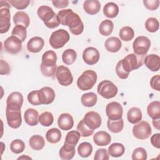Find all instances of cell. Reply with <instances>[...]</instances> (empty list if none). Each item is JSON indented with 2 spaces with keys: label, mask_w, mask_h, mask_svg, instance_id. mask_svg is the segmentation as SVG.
<instances>
[{
  "label": "cell",
  "mask_w": 160,
  "mask_h": 160,
  "mask_svg": "<svg viewBox=\"0 0 160 160\" xmlns=\"http://www.w3.org/2000/svg\"><path fill=\"white\" fill-rule=\"evenodd\" d=\"M11 5H12L14 8H16L17 9H24L25 8H26L28 5L30 3V1L29 0H9L8 1Z\"/></svg>",
  "instance_id": "c3c4849f"
},
{
  "label": "cell",
  "mask_w": 160,
  "mask_h": 160,
  "mask_svg": "<svg viewBox=\"0 0 160 160\" xmlns=\"http://www.w3.org/2000/svg\"><path fill=\"white\" fill-rule=\"evenodd\" d=\"M143 3L148 9L154 11L159 8L160 1L159 0H144Z\"/></svg>",
  "instance_id": "816d5d0a"
},
{
  "label": "cell",
  "mask_w": 160,
  "mask_h": 160,
  "mask_svg": "<svg viewBox=\"0 0 160 160\" xmlns=\"http://www.w3.org/2000/svg\"><path fill=\"white\" fill-rule=\"evenodd\" d=\"M53 121L54 117L52 114L50 112L45 111L41 113L39 116V122L43 126H50L53 123Z\"/></svg>",
  "instance_id": "ab89813d"
},
{
  "label": "cell",
  "mask_w": 160,
  "mask_h": 160,
  "mask_svg": "<svg viewBox=\"0 0 160 160\" xmlns=\"http://www.w3.org/2000/svg\"><path fill=\"white\" fill-rule=\"evenodd\" d=\"M41 90L42 91L44 96V99H45L44 104H49L52 103L54 101L56 96L55 92L53 90V89L50 87L46 86V87L42 88Z\"/></svg>",
  "instance_id": "7bdbcfd3"
},
{
  "label": "cell",
  "mask_w": 160,
  "mask_h": 160,
  "mask_svg": "<svg viewBox=\"0 0 160 160\" xmlns=\"http://www.w3.org/2000/svg\"><path fill=\"white\" fill-rule=\"evenodd\" d=\"M11 34L20 39L22 42H24L27 36L26 28L21 25H16L12 31Z\"/></svg>",
  "instance_id": "b9f144b4"
},
{
  "label": "cell",
  "mask_w": 160,
  "mask_h": 160,
  "mask_svg": "<svg viewBox=\"0 0 160 160\" xmlns=\"http://www.w3.org/2000/svg\"><path fill=\"white\" fill-rule=\"evenodd\" d=\"M104 46L108 51L116 52L121 48L122 43L119 38L116 37H110L106 40Z\"/></svg>",
  "instance_id": "d4e9b609"
},
{
  "label": "cell",
  "mask_w": 160,
  "mask_h": 160,
  "mask_svg": "<svg viewBox=\"0 0 160 160\" xmlns=\"http://www.w3.org/2000/svg\"><path fill=\"white\" fill-rule=\"evenodd\" d=\"M44 45V39L39 36H35L31 38L27 43L28 50L32 53L40 52Z\"/></svg>",
  "instance_id": "d6986e66"
},
{
  "label": "cell",
  "mask_w": 160,
  "mask_h": 160,
  "mask_svg": "<svg viewBox=\"0 0 160 160\" xmlns=\"http://www.w3.org/2000/svg\"><path fill=\"white\" fill-rule=\"evenodd\" d=\"M57 55L53 51L49 50L44 52L42 56V62L40 69L43 76L46 77H52L57 69L56 67Z\"/></svg>",
  "instance_id": "7a4b0ae2"
},
{
  "label": "cell",
  "mask_w": 160,
  "mask_h": 160,
  "mask_svg": "<svg viewBox=\"0 0 160 160\" xmlns=\"http://www.w3.org/2000/svg\"><path fill=\"white\" fill-rule=\"evenodd\" d=\"M32 159L31 158H30V157H29V156H24V155H23V156H21V157H19V158H18V159Z\"/></svg>",
  "instance_id": "91938a15"
},
{
  "label": "cell",
  "mask_w": 160,
  "mask_h": 160,
  "mask_svg": "<svg viewBox=\"0 0 160 160\" xmlns=\"http://www.w3.org/2000/svg\"><path fill=\"white\" fill-rule=\"evenodd\" d=\"M98 94L105 99H111L115 97L118 92L117 86L109 80H104L98 86Z\"/></svg>",
  "instance_id": "52a82bcc"
},
{
  "label": "cell",
  "mask_w": 160,
  "mask_h": 160,
  "mask_svg": "<svg viewBox=\"0 0 160 160\" xmlns=\"http://www.w3.org/2000/svg\"><path fill=\"white\" fill-rule=\"evenodd\" d=\"M92 152V145L88 142H81L78 147V152L82 158L89 157Z\"/></svg>",
  "instance_id": "74e56055"
},
{
  "label": "cell",
  "mask_w": 160,
  "mask_h": 160,
  "mask_svg": "<svg viewBox=\"0 0 160 160\" xmlns=\"http://www.w3.org/2000/svg\"><path fill=\"white\" fill-rule=\"evenodd\" d=\"M150 85L152 89L157 91H160V76L159 74L152 76L150 80Z\"/></svg>",
  "instance_id": "f5cc1de1"
},
{
  "label": "cell",
  "mask_w": 160,
  "mask_h": 160,
  "mask_svg": "<svg viewBox=\"0 0 160 160\" xmlns=\"http://www.w3.org/2000/svg\"><path fill=\"white\" fill-rule=\"evenodd\" d=\"M22 41L14 36L8 37L4 42L5 51L12 54H16L22 49Z\"/></svg>",
  "instance_id": "7c38bea8"
},
{
  "label": "cell",
  "mask_w": 160,
  "mask_h": 160,
  "mask_svg": "<svg viewBox=\"0 0 160 160\" xmlns=\"http://www.w3.org/2000/svg\"><path fill=\"white\" fill-rule=\"evenodd\" d=\"M142 114L141 110L137 107H132L129 109L127 113L128 121L131 124H136L142 119Z\"/></svg>",
  "instance_id": "83f0119b"
},
{
  "label": "cell",
  "mask_w": 160,
  "mask_h": 160,
  "mask_svg": "<svg viewBox=\"0 0 160 160\" xmlns=\"http://www.w3.org/2000/svg\"><path fill=\"white\" fill-rule=\"evenodd\" d=\"M28 101L33 106L44 104L45 103L44 96L41 89L31 91L28 94Z\"/></svg>",
  "instance_id": "7402d4cb"
},
{
  "label": "cell",
  "mask_w": 160,
  "mask_h": 160,
  "mask_svg": "<svg viewBox=\"0 0 160 160\" xmlns=\"http://www.w3.org/2000/svg\"><path fill=\"white\" fill-rule=\"evenodd\" d=\"M39 113L32 108H29L24 112V118L26 123L30 126H36L39 122Z\"/></svg>",
  "instance_id": "603a6c76"
},
{
  "label": "cell",
  "mask_w": 160,
  "mask_h": 160,
  "mask_svg": "<svg viewBox=\"0 0 160 160\" xmlns=\"http://www.w3.org/2000/svg\"><path fill=\"white\" fill-rule=\"evenodd\" d=\"M144 63L151 71H158L160 68V58L155 54H151L145 57Z\"/></svg>",
  "instance_id": "ffe728a7"
},
{
  "label": "cell",
  "mask_w": 160,
  "mask_h": 160,
  "mask_svg": "<svg viewBox=\"0 0 160 160\" xmlns=\"http://www.w3.org/2000/svg\"><path fill=\"white\" fill-rule=\"evenodd\" d=\"M77 58V53L72 49H66L62 54V60L64 63L67 65L73 64Z\"/></svg>",
  "instance_id": "8d00e7d4"
},
{
  "label": "cell",
  "mask_w": 160,
  "mask_h": 160,
  "mask_svg": "<svg viewBox=\"0 0 160 160\" xmlns=\"http://www.w3.org/2000/svg\"><path fill=\"white\" fill-rule=\"evenodd\" d=\"M56 77L60 84L63 86H68L72 83L73 77L69 69L64 66L61 65L57 67L56 71Z\"/></svg>",
  "instance_id": "9c48e42d"
},
{
  "label": "cell",
  "mask_w": 160,
  "mask_h": 160,
  "mask_svg": "<svg viewBox=\"0 0 160 160\" xmlns=\"http://www.w3.org/2000/svg\"><path fill=\"white\" fill-rule=\"evenodd\" d=\"M120 39L124 41H130L134 38V32L132 28L129 26H124L119 32Z\"/></svg>",
  "instance_id": "f35d334b"
},
{
  "label": "cell",
  "mask_w": 160,
  "mask_h": 160,
  "mask_svg": "<svg viewBox=\"0 0 160 160\" xmlns=\"http://www.w3.org/2000/svg\"><path fill=\"white\" fill-rule=\"evenodd\" d=\"M37 14L48 28L54 29L59 26L57 14L51 7L48 6H40L37 11Z\"/></svg>",
  "instance_id": "3957f363"
},
{
  "label": "cell",
  "mask_w": 160,
  "mask_h": 160,
  "mask_svg": "<svg viewBox=\"0 0 160 160\" xmlns=\"http://www.w3.org/2000/svg\"><path fill=\"white\" fill-rule=\"evenodd\" d=\"M0 74L1 75H6L8 74L10 72V68L8 63L4 61L3 59H1L0 61Z\"/></svg>",
  "instance_id": "db71d44e"
},
{
  "label": "cell",
  "mask_w": 160,
  "mask_h": 160,
  "mask_svg": "<svg viewBox=\"0 0 160 160\" xmlns=\"http://www.w3.org/2000/svg\"><path fill=\"white\" fill-rule=\"evenodd\" d=\"M146 55H137L134 53L129 54L121 60L123 69L129 73L131 71L141 67Z\"/></svg>",
  "instance_id": "277c9868"
},
{
  "label": "cell",
  "mask_w": 160,
  "mask_h": 160,
  "mask_svg": "<svg viewBox=\"0 0 160 160\" xmlns=\"http://www.w3.org/2000/svg\"><path fill=\"white\" fill-rule=\"evenodd\" d=\"M98 100L97 95L94 92H87L83 94L81 98L82 104L85 107L94 106Z\"/></svg>",
  "instance_id": "d6a6232c"
},
{
  "label": "cell",
  "mask_w": 160,
  "mask_h": 160,
  "mask_svg": "<svg viewBox=\"0 0 160 160\" xmlns=\"http://www.w3.org/2000/svg\"><path fill=\"white\" fill-rule=\"evenodd\" d=\"M52 3L53 6L56 8H64L68 6L69 1L68 0H60V1H52Z\"/></svg>",
  "instance_id": "9f6ffc18"
},
{
  "label": "cell",
  "mask_w": 160,
  "mask_h": 160,
  "mask_svg": "<svg viewBox=\"0 0 160 160\" xmlns=\"http://www.w3.org/2000/svg\"><path fill=\"white\" fill-rule=\"evenodd\" d=\"M97 81V74L92 70H86L78 78L77 86L80 90L87 91L92 88Z\"/></svg>",
  "instance_id": "5b68a950"
},
{
  "label": "cell",
  "mask_w": 160,
  "mask_h": 160,
  "mask_svg": "<svg viewBox=\"0 0 160 160\" xmlns=\"http://www.w3.org/2000/svg\"><path fill=\"white\" fill-rule=\"evenodd\" d=\"M116 72L118 75V76L122 79H126L128 78L129 74L128 72H126L122 68L121 65V60L117 63L116 66Z\"/></svg>",
  "instance_id": "f907efd6"
},
{
  "label": "cell",
  "mask_w": 160,
  "mask_h": 160,
  "mask_svg": "<svg viewBox=\"0 0 160 160\" xmlns=\"http://www.w3.org/2000/svg\"><path fill=\"white\" fill-rule=\"evenodd\" d=\"M77 131L80 133L81 136L82 137H89L94 133V130L88 128L84 122L83 119L79 122L77 126Z\"/></svg>",
  "instance_id": "f6af8a7d"
},
{
  "label": "cell",
  "mask_w": 160,
  "mask_h": 160,
  "mask_svg": "<svg viewBox=\"0 0 160 160\" xmlns=\"http://www.w3.org/2000/svg\"><path fill=\"white\" fill-rule=\"evenodd\" d=\"M93 141L95 144L98 146H105L111 142V137L107 132L100 131L94 134Z\"/></svg>",
  "instance_id": "44dd1931"
},
{
  "label": "cell",
  "mask_w": 160,
  "mask_h": 160,
  "mask_svg": "<svg viewBox=\"0 0 160 160\" xmlns=\"http://www.w3.org/2000/svg\"><path fill=\"white\" fill-rule=\"evenodd\" d=\"M119 11L118 6L113 2H108L103 8V13L108 18H114L116 17Z\"/></svg>",
  "instance_id": "f546056e"
},
{
  "label": "cell",
  "mask_w": 160,
  "mask_h": 160,
  "mask_svg": "<svg viewBox=\"0 0 160 160\" xmlns=\"http://www.w3.org/2000/svg\"><path fill=\"white\" fill-rule=\"evenodd\" d=\"M124 151L125 148L124 145L119 142L112 143L108 148L109 154L114 158H118L122 156Z\"/></svg>",
  "instance_id": "1f68e13d"
},
{
  "label": "cell",
  "mask_w": 160,
  "mask_h": 160,
  "mask_svg": "<svg viewBox=\"0 0 160 160\" xmlns=\"http://www.w3.org/2000/svg\"><path fill=\"white\" fill-rule=\"evenodd\" d=\"M29 144L32 149L39 151L44 148L45 145V141L42 136L36 134L32 136L30 138L29 140Z\"/></svg>",
  "instance_id": "4dcf8cb0"
},
{
  "label": "cell",
  "mask_w": 160,
  "mask_h": 160,
  "mask_svg": "<svg viewBox=\"0 0 160 160\" xmlns=\"http://www.w3.org/2000/svg\"><path fill=\"white\" fill-rule=\"evenodd\" d=\"M107 126L109 130L114 133L121 132L124 128V121L122 118L118 120H108Z\"/></svg>",
  "instance_id": "d590c367"
},
{
  "label": "cell",
  "mask_w": 160,
  "mask_h": 160,
  "mask_svg": "<svg viewBox=\"0 0 160 160\" xmlns=\"http://www.w3.org/2000/svg\"><path fill=\"white\" fill-rule=\"evenodd\" d=\"M6 116L9 126L13 129H17L21 126L22 124L21 110L6 108Z\"/></svg>",
  "instance_id": "8fae6325"
},
{
  "label": "cell",
  "mask_w": 160,
  "mask_h": 160,
  "mask_svg": "<svg viewBox=\"0 0 160 160\" xmlns=\"http://www.w3.org/2000/svg\"><path fill=\"white\" fill-rule=\"evenodd\" d=\"M152 124L154 127L157 129L158 130L160 129V122H159V119H152Z\"/></svg>",
  "instance_id": "680465c9"
},
{
  "label": "cell",
  "mask_w": 160,
  "mask_h": 160,
  "mask_svg": "<svg viewBox=\"0 0 160 160\" xmlns=\"http://www.w3.org/2000/svg\"><path fill=\"white\" fill-rule=\"evenodd\" d=\"M81 138V134L78 131H71L68 132L65 138V142L76 146L77 145L79 139Z\"/></svg>",
  "instance_id": "60d3db41"
},
{
  "label": "cell",
  "mask_w": 160,
  "mask_h": 160,
  "mask_svg": "<svg viewBox=\"0 0 160 160\" xmlns=\"http://www.w3.org/2000/svg\"><path fill=\"white\" fill-rule=\"evenodd\" d=\"M70 36L68 32L63 29L54 31L49 38V44L54 49L62 48L69 40Z\"/></svg>",
  "instance_id": "8992f818"
},
{
  "label": "cell",
  "mask_w": 160,
  "mask_h": 160,
  "mask_svg": "<svg viewBox=\"0 0 160 160\" xmlns=\"http://www.w3.org/2000/svg\"><path fill=\"white\" fill-rule=\"evenodd\" d=\"M10 9L8 8H0V33L7 32L11 26Z\"/></svg>",
  "instance_id": "e0dca14e"
},
{
  "label": "cell",
  "mask_w": 160,
  "mask_h": 160,
  "mask_svg": "<svg viewBox=\"0 0 160 160\" xmlns=\"http://www.w3.org/2000/svg\"><path fill=\"white\" fill-rule=\"evenodd\" d=\"M159 23L155 18H149L145 22V28L150 32H155L159 29Z\"/></svg>",
  "instance_id": "bcb514c9"
},
{
  "label": "cell",
  "mask_w": 160,
  "mask_h": 160,
  "mask_svg": "<svg viewBox=\"0 0 160 160\" xmlns=\"http://www.w3.org/2000/svg\"><path fill=\"white\" fill-rule=\"evenodd\" d=\"M123 109L121 104L112 101L108 103L106 107V113L109 119L118 120L122 118Z\"/></svg>",
  "instance_id": "4fadbf2b"
},
{
  "label": "cell",
  "mask_w": 160,
  "mask_h": 160,
  "mask_svg": "<svg viewBox=\"0 0 160 160\" xmlns=\"http://www.w3.org/2000/svg\"><path fill=\"white\" fill-rule=\"evenodd\" d=\"M58 124L59 128L62 130H70L74 125L73 118L69 113H62L58 118Z\"/></svg>",
  "instance_id": "ac0fdd59"
},
{
  "label": "cell",
  "mask_w": 160,
  "mask_h": 160,
  "mask_svg": "<svg viewBox=\"0 0 160 160\" xmlns=\"http://www.w3.org/2000/svg\"><path fill=\"white\" fill-rule=\"evenodd\" d=\"M114 29V24L109 19H105L102 21L99 26V31L100 34L104 36H109Z\"/></svg>",
  "instance_id": "e575fe53"
},
{
  "label": "cell",
  "mask_w": 160,
  "mask_h": 160,
  "mask_svg": "<svg viewBox=\"0 0 160 160\" xmlns=\"http://www.w3.org/2000/svg\"><path fill=\"white\" fill-rule=\"evenodd\" d=\"M8 8L10 9L11 4L7 1L1 0L0 1V8Z\"/></svg>",
  "instance_id": "6f0895ef"
},
{
  "label": "cell",
  "mask_w": 160,
  "mask_h": 160,
  "mask_svg": "<svg viewBox=\"0 0 160 160\" xmlns=\"http://www.w3.org/2000/svg\"><path fill=\"white\" fill-rule=\"evenodd\" d=\"M25 144L21 139L13 140L10 144V149L14 154H19L24 151Z\"/></svg>",
  "instance_id": "ee69618b"
},
{
  "label": "cell",
  "mask_w": 160,
  "mask_h": 160,
  "mask_svg": "<svg viewBox=\"0 0 160 160\" xmlns=\"http://www.w3.org/2000/svg\"><path fill=\"white\" fill-rule=\"evenodd\" d=\"M84 122L90 129L94 130L101 125V117L100 114L95 111H89L84 116Z\"/></svg>",
  "instance_id": "5bb4252c"
},
{
  "label": "cell",
  "mask_w": 160,
  "mask_h": 160,
  "mask_svg": "<svg viewBox=\"0 0 160 160\" xmlns=\"http://www.w3.org/2000/svg\"><path fill=\"white\" fill-rule=\"evenodd\" d=\"M13 22L16 25H21L26 28L29 25L30 19L26 12L22 11H19L14 14Z\"/></svg>",
  "instance_id": "4316f807"
},
{
  "label": "cell",
  "mask_w": 160,
  "mask_h": 160,
  "mask_svg": "<svg viewBox=\"0 0 160 160\" xmlns=\"http://www.w3.org/2000/svg\"><path fill=\"white\" fill-rule=\"evenodd\" d=\"M151 46V41L146 36L137 37L132 43L134 53L137 55H146Z\"/></svg>",
  "instance_id": "30bf717a"
},
{
  "label": "cell",
  "mask_w": 160,
  "mask_h": 160,
  "mask_svg": "<svg viewBox=\"0 0 160 160\" xmlns=\"http://www.w3.org/2000/svg\"><path fill=\"white\" fill-rule=\"evenodd\" d=\"M59 154L60 158L62 160L71 159L75 155V146L64 142V145L59 151Z\"/></svg>",
  "instance_id": "cb8c5ba5"
},
{
  "label": "cell",
  "mask_w": 160,
  "mask_h": 160,
  "mask_svg": "<svg viewBox=\"0 0 160 160\" xmlns=\"http://www.w3.org/2000/svg\"><path fill=\"white\" fill-rule=\"evenodd\" d=\"M62 137L61 131L58 128H51L49 129L46 134V140L52 144L58 142Z\"/></svg>",
  "instance_id": "836d02e7"
},
{
  "label": "cell",
  "mask_w": 160,
  "mask_h": 160,
  "mask_svg": "<svg viewBox=\"0 0 160 160\" xmlns=\"http://www.w3.org/2000/svg\"><path fill=\"white\" fill-rule=\"evenodd\" d=\"M151 143L156 148H160V134L156 133L151 137Z\"/></svg>",
  "instance_id": "11a10c76"
},
{
  "label": "cell",
  "mask_w": 160,
  "mask_h": 160,
  "mask_svg": "<svg viewBox=\"0 0 160 160\" xmlns=\"http://www.w3.org/2000/svg\"><path fill=\"white\" fill-rule=\"evenodd\" d=\"M132 133L136 138L143 140L150 137L152 130L150 124L147 121H142L135 124L132 128Z\"/></svg>",
  "instance_id": "ba28073f"
},
{
  "label": "cell",
  "mask_w": 160,
  "mask_h": 160,
  "mask_svg": "<svg viewBox=\"0 0 160 160\" xmlns=\"http://www.w3.org/2000/svg\"><path fill=\"white\" fill-rule=\"evenodd\" d=\"M23 104V96L19 92H12L6 100V108L9 109L21 110Z\"/></svg>",
  "instance_id": "9a60e30c"
},
{
  "label": "cell",
  "mask_w": 160,
  "mask_h": 160,
  "mask_svg": "<svg viewBox=\"0 0 160 160\" xmlns=\"http://www.w3.org/2000/svg\"><path fill=\"white\" fill-rule=\"evenodd\" d=\"M109 156L108 152L106 149L101 148L98 149L94 154V160H108Z\"/></svg>",
  "instance_id": "681fc988"
},
{
  "label": "cell",
  "mask_w": 160,
  "mask_h": 160,
  "mask_svg": "<svg viewBox=\"0 0 160 160\" xmlns=\"http://www.w3.org/2000/svg\"><path fill=\"white\" fill-rule=\"evenodd\" d=\"M99 52L94 47H88L86 48L82 52V59L84 62L88 65L96 64L99 59Z\"/></svg>",
  "instance_id": "2e32d148"
},
{
  "label": "cell",
  "mask_w": 160,
  "mask_h": 160,
  "mask_svg": "<svg viewBox=\"0 0 160 160\" xmlns=\"http://www.w3.org/2000/svg\"><path fill=\"white\" fill-rule=\"evenodd\" d=\"M84 10L90 15H94L99 12L101 4L98 0H86L83 3Z\"/></svg>",
  "instance_id": "484cf974"
},
{
  "label": "cell",
  "mask_w": 160,
  "mask_h": 160,
  "mask_svg": "<svg viewBox=\"0 0 160 160\" xmlns=\"http://www.w3.org/2000/svg\"><path fill=\"white\" fill-rule=\"evenodd\" d=\"M147 112L152 119H160V102L154 101L149 103L147 107Z\"/></svg>",
  "instance_id": "f1b7e54d"
},
{
  "label": "cell",
  "mask_w": 160,
  "mask_h": 160,
  "mask_svg": "<svg viewBox=\"0 0 160 160\" xmlns=\"http://www.w3.org/2000/svg\"><path fill=\"white\" fill-rule=\"evenodd\" d=\"M147 157L146 151L141 147L135 149L132 154V159L133 160H146Z\"/></svg>",
  "instance_id": "7dc6e473"
},
{
  "label": "cell",
  "mask_w": 160,
  "mask_h": 160,
  "mask_svg": "<svg viewBox=\"0 0 160 160\" xmlns=\"http://www.w3.org/2000/svg\"><path fill=\"white\" fill-rule=\"evenodd\" d=\"M59 24L69 27L71 32L76 36L81 34L84 30V24L79 16L71 9L61 10L57 14Z\"/></svg>",
  "instance_id": "6da1fadb"
}]
</instances>
